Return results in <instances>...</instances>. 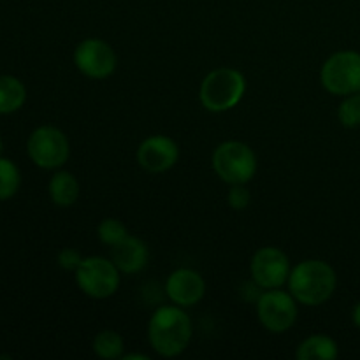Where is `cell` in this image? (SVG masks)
Instances as JSON below:
<instances>
[{
    "instance_id": "cell-25",
    "label": "cell",
    "mask_w": 360,
    "mask_h": 360,
    "mask_svg": "<svg viewBox=\"0 0 360 360\" xmlns=\"http://www.w3.org/2000/svg\"><path fill=\"white\" fill-rule=\"evenodd\" d=\"M2 153H4V141L2 137H0V157H2Z\"/></svg>"
},
{
    "instance_id": "cell-7",
    "label": "cell",
    "mask_w": 360,
    "mask_h": 360,
    "mask_svg": "<svg viewBox=\"0 0 360 360\" xmlns=\"http://www.w3.org/2000/svg\"><path fill=\"white\" fill-rule=\"evenodd\" d=\"M27 153L37 167L56 171L63 167L70 157L69 137L53 125H42L28 136Z\"/></svg>"
},
{
    "instance_id": "cell-6",
    "label": "cell",
    "mask_w": 360,
    "mask_h": 360,
    "mask_svg": "<svg viewBox=\"0 0 360 360\" xmlns=\"http://www.w3.org/2000/svg\"><path fill=\"white\" fill-rule=\"evenodd\" d=\"M76 285L84 295L91 299H108L118 292L122 283V273L115 262L105 257H84L83 262L74 273Z\"/></svg>"
},
{
    "instance_id": "cell-2",
    "label": "cell",
    "mask_w": 360,
    "mask_h": 360,
    "mask_svg": "<svg viewBox=\"0 0 360 360\" xmlns=\"http://www.w3.org/2000/svg\"><path fill=\"white\" fill-rule=\"evenodd\" d=\"M288 292L302 306L316 308L329 301L338 287L336 269L322 259H308L295 264L288 276Z\"/></svg>"
},
{
    "instance_id": "cell-23",
    "label": "cell",
    "mask_w": 360,
    "mask_h": 360,
    "mask_svg": "<svg viewBox=\"0 0 360 360\" xmlns=\"http://www.w3.org/2000/svg\"><path fill=\"white\" fill-rule=\"evenodd\" d=\"M352 322H354V326L357 327V329H360V301L354 306V309H352Z\"/></svg>"
},
{
    "instance_id": "cell-5",
    "label": "cell",
    "mask_w": 360,
    "mask_h": 360,
    "mask_svg": "<svg viewBox=\"0 0 360 360\" xmlns=\"http://www.w3.org/2000/svg\"><path fill=\"white\" fill-rule=\"evenodd\" d=\"M320 83L334 97L360 91V53L355 49L333 53L320 69Z\"/></svg>"
},
{
    "instance_id": "cell-14",
    "label": "cell",
    "mask_w": 360,
    "mask_h": 360,
    "mask_svg": "<svg viewBox=\"0 0 360 360\" xmlns=\"http://www.w3.org/2000/svg\"><path fill=\"white\" fill-rule=\"evenodd\" d=\"M48 193L55 206L70 207L79 199L81 185L72 172L56 171L48 183Z\"/></svg>"
},
{
    "instance_id": "cell-20",
    "label": "cell",
    "mask_w": 360,
    "mask_h": 360,
    "mask_svg": "<svg viewBox=\"0 0 360 360\" xmlns=\"http://www.w3.org/2000/svg\"><path fill=\"white\" fill-rule=\"evenodd\" d=\"M338 120L345 129L360 127V91L343 97L340 108H338Z\"/></svg>"
},
{
    "instance_id": "cell-15",
    "label": "cell",
    "mask_w": 360,
    "mask_h": 360,
    "mask_svg": "<svg viewBox=\"0 0 360 360\" xmlns=\"http://www.w3.org/2000/svg\"><path fill=\"white\" fill-rule=\"evenodd\" d=\"M340 355L336 340L327 334H311L299 343L295 350L297 360H334Z\"/></svg>"
},
{
    "instance_id": "cell-22",
    "label": "cell",
    "mask_w": 360,
    "mask_h": 360,
    "mask_svg": "<svg viewBox=\"0 0 360 360\" xmlns=\"http://www.w3.org/2000/svg\"><path fill=\"white\" fill-rule=\"evenodd\" d=\"M84 257L81 255L79 250L76 248H63L62 252L56 257V262L62 267L63 271H69V273H76V269L79 267V264L83 262Z\"/></svg>"
},
{
    "instance_id": "cell-11",
    "label": "cell",
    "mask_w": 360,
    "mask_h": 360,
    "mask_svg": "<svg viewBox=\"0 0 360 360\" xmlns=\"http://www.w3.org/2000/svg\"><path fill=\"white\" fill-rule=\"evenodd\" d=\"M136 160L139 167L150 174H162L178 164L179 146L172 137L155 134L137 146Z\"/></svg>"
},
{
    "instance_id": "cell-24",
    "label": "cell",
    "mask_w": 360,
    "mask_h": 360,
    "mask_svg": "<svg viewBox=\"0 0 360 360\" xmlns=\"http://www.w3.org/2000/svg\"><path fill=\"white\" fill-rule=\"evenodd\" d=\"M123 360H148L150 357L144 354H123Z\"/></svg>"
},
{
    "instance_id": "cell-3",
    "label": "cell",
    "mask_w": 360,
    "mask_h": 360,
    "mask_svg": "<svg viewBox=\"0 0 360 360\" xmlns=\"http://www.w3.org/2000/svg\"><path fill=\"white\" fill-rule=\"evenodd\" d=\"M246 94V77L232 67H218L204 76L199 88V101L210 112L234 109Z\"/></svg>"
},
{
    "instance_id": "cell-19",
    "label": "cell",
    "mask_w": 360,
    "mask_h": 360,
    "mask_svg": "<svg viewBox=\"0 0 360 360\" xmlns=\"http://www.w3.org/2000/svg\"><path fill=\"white\" fill-rule=\"evenodd\" d=\"M97 236L102 245L112 248V246L118 245L120 241H123L129 236V231H127L125 224L122 220H118V218H104L98 224Z\"/></svg>"
},
{
    "instance_id": "cell-12",
    "label": "cell",
    "mask_w": 360,
    "mask_h": 360,
    "mask_svg": "<svg viewBox=\"0 0 360 360\" xmlns=\"http://www.w3.org/2000/svg\"><path fill=\"white\" fill-rule=\"evenodd\" d=\"M165 294L172 304L181 306L185 309L193 308L206 295V281L195 269L179 267L167 276Z\"/></svg>"
},
{
    "instance_id": "cell-1",
    "label": "cell",
    "mask_w": 360,
    "mask_h": 360,
    "mask_svg": "<svg viewBox=\"0 0 360 360\" xmlns=\"http://www.w3.org/2000/svg\"><path fill=\"white\" fill-rule=\"evenodd\" d=\"M193 336L192 319L185 308L176 304L160 306L148 322V341L155 354L172 359L188 348Z\"/></svg>"
},
{
    "instance_id": "cell-18",
    "label": "cell",
    "mask_w": 360,
    "mask_h": 360,
    "mask_svg": "<svg viewBox=\"0 0 360 360\" xmlns=\"http://www.w3.org/2000/svg\"><path fill=\"white\" fill-rule=\"evenodd\" d=\"M21 186V172L9 158L0 157V200H9Z\"/></svg>"
},
{
    "instance_id": "cell-4",
    "label": "cell",
    "mask_w": 360,
    "mask_h": 360,
    "mask_svg": "<svg viewBox=\"0 0 360 360\" xmlns=\"http://www.w3.org/2000/svg\"><path fill=\"white\" fill-rule=\"evenodd\" d=\"M213 171L227 185H248L257 174L255 151L243 141H224L213 151Z\"/></svg>"
},
{
    "instance_id": "cell-9",
    "label": "cell",
    "mask_w": 360,
    "mask_h": 360,
    "mask_svg": "<svg viewBox=\"0 0 360 360\" xmlns=\"http://www.w3.org/2000/svg\"><path fill=\"white\" fill-rule=\"evenodd\" d=\"M74 65L88 79H108L118 67V56L109 42L88 37L74 49Z\"/></svg>"
},
{
    "instance_id": "cell-16",
    "label": "cell",
    "mask_w": 360,
    "mask_h": 360,
    "mask_svg": "<svg viewBox=\"0 0 360 360\" xmlns=\"http://www.w3.org/2000/svg\"><path fill=\"white\" fill-rule=\"evenodd\" d=\"M27 102V86L11 74L0 76V115H13Z\"/></svg>"
},
{
    "instance_id": "cell-13",
    "label": "cell",
    "mask_w": 360,
    "mask_h": 360,
    "mask_svg": "<svg viewBox=\"0 0 360 360\" xmlns=\"http://www.w3.org/2000/svg\"><path fill=\"white\" fill-rule=\"evenodd\" d=\"M111 250V260L122 274H137L150 262V248L143 239L136 236H127L123 241Z\"/></svg>"
},
{
    "instance_id": "cell-10",
    "label": "cell",
    "mask_w": 360,
    "mask_h": 360,
    "mask_svg": "<svg viewBox=\"0 0 360 360\" xmlns=\"http://www.w3.org/2000/svg\"><path fill=\"white\" fill-rule=\"evenodd\" d=\"M290 271V259L278 246H262L250 260V274L260 290L281 288L288 281Z\"/></svg>"
},
{
    "instance_id": "cell-21",
    "label": "cell",
    "mask_w": 360,
    "mask_h": 360,
    "mask_svg": "<svg viewBox=\"0 0 360 360\" xmlns=\"http://www.w3.org/2000/svg\"><path fill=\"white\" fill-rule=\"evenodd\" d=\"M229 206L234 211H243L250 206L252 202V193H250L248 186L246 185H231L227 195Z\"/></svg>"
},
{
    "instance_id": "cell-8",
    "label": "cell",
    "mask_w": 360,
    "mask_h": 360,
    "mask_svg": "<svg viewBox=\"0 0 360 360\" xmlns=\"http://www.w3.org/2000/svg\"><path fill=\"white\" fill-rule=\"evenodd\" d=\"M299 302L290 292L273 288L264 290L257 299V319L273 334H283L294 327L299 315Z\"/></svg>"
},
{
    "instance_id": "cell-17",
    "label": "cell",
    "mask_w": 360,
    "mask_h": 360,
    "mask_svg": "<svg viewBox=\"0 0 360 360\" xmlns=\"http://www.w3.org/2000/svg\"><path fill=\"white\" fill-rule=\"evenodd\" d=\"M91 350L102 360H118L125 354V341L122 334L112 329H104L95 334L91 341Z\"/></svg>"
}]
</instances>
